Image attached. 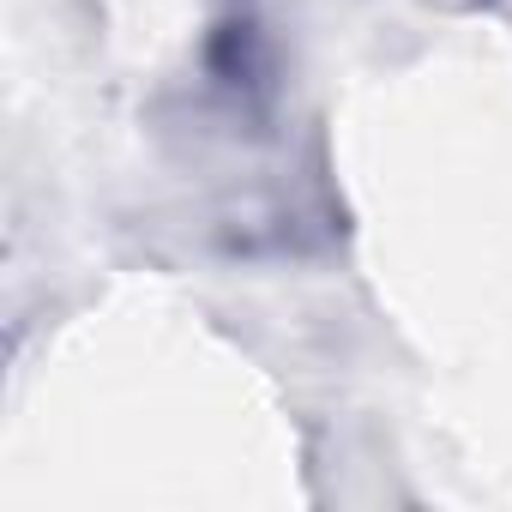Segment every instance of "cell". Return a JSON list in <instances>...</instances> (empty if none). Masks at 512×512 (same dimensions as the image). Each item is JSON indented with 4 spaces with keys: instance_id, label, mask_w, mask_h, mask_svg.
Masks as SVG:
<instances>
[{
    "instance_id": "1",
    "label": "cell",
    "mask_w": 512,
    "mask_h": 512,
    "mask_svg": "<svg viewBox=\"0 0 512 512\" xmlns=\"http://www.w3.org/2000/svg\"><path fill=\"white\" fill-rule=\"evenodd\" d=\"M211 223H217L223 253H241V260L308 253L314 241H326V211L314 205V193H296L284 181H260V187L229 193Z\"/></svg>"
},
{
    "instance_id": "2",
    "label": "cell",
    "mask_w": 512,
    "mask_h": 512,
    "mask_svg": "<svg viewBox=\"0 0 512 512\" xmlns=\"http://www.w3.org/2000/svg\"><path fill=\"white\" fill-rule=\"evenodd\" d=\"M428 7H440V13H482L488 0H428Z\"/></svg>"
}]
</instances>
